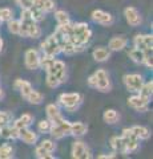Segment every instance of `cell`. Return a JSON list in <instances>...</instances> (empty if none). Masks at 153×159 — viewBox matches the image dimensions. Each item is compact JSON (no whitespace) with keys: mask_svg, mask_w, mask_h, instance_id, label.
I'll return each instance as SVG.
<instances>
[{"mask_svg":"<svg viewBox=\"0 0 153 159\" xmlns=\"http://www.w3.org/2000/svg\"><path fill=\"white\" fill-rule=\"evenodd\" d=\"M103 118H104V121L107 123H111V125H112V123H116L118 121L120 116H118V113L116 110H113V109H108V110H105Z\"/></svg>","mask_w":153,"mask_h":159,"instance_id":"31","label":"cell"},{"mask_svg":"<svg viewBox=\"0 0 153 159\" xmlns=\"http://www.w3.org/2000/svg\"><path fill=\"white\" fill-rule=\"evenodd\" d=\"M4 97V92H3V89H2V86H0V99H2Z\"/></svg>","mask_w":153,"mask_h":159,"instance_id":"47","label":"cell"},{"mask_svg":"<svg viewBox=\"0 0 153 159\" xmlns=\"http://www.w3.org/2000/svg\"><path fill=\"white\" fill-rule=\"evenodd\" d=\"M13 158V148L9 143H3L0 146V159H11Z\"/></svg>","mask_w":153,"mask_h":159,"instance_id":"30","label":"cell"},{"mask_svg":"<svg viewBox=\"0 0 153 159\" xmlns=\"http://www.w3.org/2000/svg\"><path fill=\"white\" fill-rule=\"evenodd\" d=\"M91 17L95 23L100 24V25H105V27L112 25L113 21H115L111 13H108L105 11H101V9H95V11L91 13Z\"/></svg>","mask_w":153,"mask_h":159,"instance_id":"12","label":"cell"},{"mask_svg":"<svg viewBox=\"0 0 153 159\" xmlns=\"http://www.w3.org/2000/svg\"><path fill=\"white\" fill-rule=\"evenodd\" d=\"M87 133V125L83 122H73L71 123V130H69V134L73 137H83L84 134Z\"/></svg>","mask_w":153,"mask_h":159,"instance_id":"23","label":"cell"},{"mask_svg":"<svg viewBox=\"0 0 153 159\" xmlns=\"http://www.w3.org/2000/svg\"><path fill=\"white\" fill-rule=\"evenodd\" d=\"M47 85H48V88L55 89V88H57L59 85H60V82H59V80L55 76H52V74L47 73Z\"/></svg>","mask_w":153,"mask_h":159,"instance_id":"42","label":"cell"},{"mask_svg":"<svg viewBox=\"0 0 153 159\" xmlns=\"http://www.w3.org/2000/svg\"><path fill=\"white\" fill-rule=\"evenodd\" d=\"M47 73L52 74V76H55V77L59 80V82L63 84L64 81H65V78H67V69H65V64H64L63 61H60V60H55L53 65L48 69Z\"/></svg>","mask_w":153,"mask_h":159,"instance_id":"10","label":"cell"},{"mask_svg":"<svg viewBox=\"0 0 153 159\" xmlns=\"http://www.w3.org/2000/svg\"><path fill=\"white\" fill-rule=\"evenodd\" d=\"M19 139H22L27 145H33V143H36V141H37V134L35 131L29 130L28 127H24V129L19 130Z\"/></svg>","mask_w":153,"mask_h":159,"instance_id":"15","label":"cell"},{"mask_svg":"<svg viewBox=\"0 0 153 159\" xmlns=\"http://www.w3.org/2000/svg\"><path fill=\"white\" fill-rule=\"evenodd\" d=\"M128 44V40L124 37V36H115L109 40V44H108V47H109V51H122Z\"/></svg>","mask_w":153,"mask_h":159,"instance_id":"17","label":"cell"},{"mask_svg":"<svg viewBox=\"0 0 153 159\" xmlns=\"http://www.w3.org/2000/svg\"><path fill=\"white\" fill-rule=\"evenodd\" d=\"M97 158L100 159H111V158H116V154L112 152V154H103V155H98Z\"/></svg>","mask_w":153,"mask_h":159,"instance_id":"45","label":"cell"},{"mask_svg":"<svg viewBox=\"0 0 153 159\" xmlns=\"http://www.w3.org/2000/svg\"><path fill=\"white\" fill-rule=\"evenodd\" d=\"M69 130H71V123L67 119H63L61 122L55 123V125L51 126L49 134L55 139H61L65 135H69Z\"/></svg>","mask_w":153,"mask_h":159,"instance_id":"7","label":"cell"},{"mask_svg":"<svg viewBox=\"0 0 153 159\" xmlns=\"http://www.w3.org/2000/svg\"><path fill=\"white\" fill-rule=\"evenodd\" d=\"M28 11H29V13H31L32 19L35 20L36 23H37V21H43L44 17H45V12L41 11L40 8H37L35 4H32V6L28 8Z\"/></svg>","mask_w":153,"mask_h":159,"instance_id":"29","label":"cell"},{"mask_svg":"<svg viewBox=\"0 0 153 159\" xmlns=\"http://www.w3.org/2000/svg\"><path fill=\"white\" fill-rule=\"evenodd\" d=\"M122 80H124L125 88H127L131 93H139V90H140L141 86H142V84H144L142 76H141V74H137V73L125 74Z\"/></svg>","mask_w":153,"mask_h":159,"instance_id":"4","label":"cell"},{"mask_svg":"<svg viewBox=\"0 0 153 159\" xmlns=\"http://www.w3.org/2000/svg\"><path fill=\"white\" fill-rule=\"evenodd\" d=\"M41 36V29L40 27L36 24V21H33L31 25L28 27V31H27V37H32V39H39Z\"/></svg>","mask_w":153,"mask_h":159,"instance_id":"32","label":"cell"},{"mask_svg":"<svg viewBox=\"0 0 153 159\" xmlns=\"http://www.w3.org/2000/svg\"><path fill=\"white\" fill-rule=\"evenodd\" d=\"M12 122V116L7 111H2L0 110V126H6L9 125Z\"/></svg>","mask_w":153,"mask_h":159,"instance_id":"41","label":"cell"},{"mask_svg":"<svg viewBox=\"0 0 153 159\" xmlns=\"http://www.w3.org/2000/svg\"><path fill=\"white\" fill-rule=\"evenodd\" d=\"M72 158L75 159H89L92 158L91 150L81 141H76L72 145Z\"/></svg>","mask_w":153,"mask_h":159,"instance_id":"9","label":"cell"},{"mask_svg":"<svg viewBox=\"0 0 153 159\" xmlns=\"http://www.w3.org/2000/svg\"><path fill=\"white\" fill-rule=\"evenodd\" d=\"M111 146H112L113 150H115V152H118V154H128L127 150H125L124 141H122L121 137H112V138H111Z\"/></svg>","mask_w":153,"mask_h":159,"instance_id":"24","label":"cell"},{"mask_svg":"<svg viewBox=\"0 0 153 159\" xmlns=\"http://www.w3.org/2000/svg\"><path fill=\"white\" fill-rule=\"evenodd\" d=\"M39 146H40L41 148H44L45 151H48V152H53L56 150V143L53 141H51V139H44V141H41V143Z\"/></svg>","mask_w":153,"mask_h":159,"instance_id":"38","label":"cell"},{"mask_svg":"<svg viewBox=\"0 0 153 159\" xmlns=\"http://www.w3.org/2000/svg\"><path fill=\"white\" fill-rule=\"evenodd\" d=\"M33 4H35L37 8H40L41 11H44L45 13L56 11V4H55L53 0H33Z\"/></svg>","mask_w":153,"mask_h":159,"instance_id":"19","label":"cell"},{"mask_svg":"<svg viewBox=\"0 0 153 159\" xmlns=\"http://www.w3.org/2000/svg\"><path fill=\"white\" fill-rule=\"evenodd\" d=\"M24 64L29 70H36L40 68V54L36 49H28L24 54Z\"/></svg>","mask_w":153,"mask_h":159,"instance_id":"8","label":"cell"},{"mask_svg":"<svg viewBox=\"0 0 153 159\" xmlns=\"http://www.w3.org/2000/svg\"><path fill=\"white\" fill-rule=\"evenodd\" d=\"M0 138H2V137H0Z\"/></svg>","mask_w":153,"mask_h":159,"instance_id":"48","label":"cell"},{"mask_svg":"<svg viewBox=\"0 0 153 159\" xmlns=\"http://www.w3.org/2000/svg\"><path fill=\"white\" fill-rule=\"evenodd\" d=\"M121 138L124 141V145H125V150L127 152H133L136 151L140 146V139L135 135V133L132 131V129H124L121 134Z\"/></svg>","mask_w":153,"mask_h":159,"instance_id":"3","label":"cell"},{"mask_svg":"<svg viewBox=\"0 0 153 159\" xmlns=\"http://www.w3.org/2000/svg\"><path fill=\"white\" fill-rule=\"evenodd\" d=\"M8 31L12 34H19V32H20V21L15 19L8 20Z\"/></svg>","mask_w":153,"mask_h":159,"instance_id":"37","label":"cell"},{"mask_svg":"<svg viewBox=\"0 0 153 159\" xmlns=\"http://www.w3.org/2000/svg\"><path fill=\"white\" fill-rule=\"evenodd\" d=\"M27 101L29 103H32V105H40V103L44 101V96L40 93V92H37L35 90V89H32L31 92H29V94L27 96Z\"/></svg>","mask_w":153,"mask_h":159,"instance_id":"27","label":"cell"},{"mask_svg":"<svg viewBox=\"0 0 153 159\" xmlns=\"http://www.w3.org/2000/svg\"><path fill=\"white\" fill-rule=\"evenodd\" d=\"M53 62H55V57H53V56H48V54H44L43 57H40V68L44 69L45 72L53 65Z\"/></svg>","mask_w":153,"mask_h":159,"instance_id":"33","label":"cell"},{"mask_svg":"<svg viewBox=\"0 0 153 159\" xmlns=\"http://www.w3.org/2000/svg\"><path fill=\"white\" fill-rule=\"evenodd\" d=\"M32 122H33V117L31 116V114L26 113V114H23L20 118H17L16 121L13 122V126L20 130V129H24V127H29L32 125Z\"/></svg>","mask_w":153,"mask_h":159,"instance_id":"22","label":"cell"},{"mask_svg":"<svg viewBox=\"0 0 153 159\" xmlns=\"http://www.w3.org/2000/svg\"><path fill=\"white\" fill-rule=\"evenodd\" d=\"M35 157L39 158V159H52V158H53L52 152L45 151V150H44V148H41L40 146L36 147V150H35Z\"/></svg>","mask_w":153,"mask_h":159,"instance_id":"40","label":"cell"},{"mask_svg":"<svg viewBox=\"0 0 153 159\" xmlns=\"http://www.w3.org/2000/svg\"><path fill=\"white\" fill-rule=\"evenodd\" d=\"M16 4L22 9H28L33 4V0H16Z\"/></svg>","mask_w":153,"mask_h":159,"instance_id":"43","label":"cell"},{"mask_svg":"<svg viewBox=\"0 0 153 159\" xmlns=\"http://www.w3.org/2000/svg\"><path fill=\"white\" fill-rule=\"evenodd\" d=\"M51 126H52V123H51V121H49L48 118L47 119H41V121L37 123V130H39V133L47 134V133H49V130H51Z\"/></svg>","mask_w":153,"mask_h":159,"instance_id":"36","label":"cell"},{"mask_svg":"<svg viewBox=\"0 0 153 159\" xmlns=\"http://www.w3.org/2000/svg\"><path fill=\"white\" fill-rule=\"evenodd\" d=\"M3 45H4V41H3V39L0 37V52L3 51Z\"/></svg>","mask_w":153,"mask_h":159,"instance_id":"46","label":"cell"},{"mask_svg":"<svg viewBox=\"0 0 153 159\" xmlns=\"http://www.w3.org/2000/svg\"><path fill=\"white\" fill-rule=\"evenodd\" d=\"M92 37V31L87 23H76L72 24V31L69 34V39L72 43H75L79 47H85V44L89 41Z\"/></svg>","mask_w":153,"mask_h":159,"instance_id":"1","label":"cell"},{"mask_svg":"<svg viewBox=\"0 0 153 159\" xmlns=\"http://www.w3.org/2000/svg\"><path fill=\"white\" fill-rule=\"evenodd\" d=\"M59 103L68 111H75L83 102V97L79 93H63L59 96Z\"/></svg>","mask_w":153,"mask_h":159,"instance_id":"2","label":"cell"},{"mask_svg":"<svg viewBox=\"0 0 153 159\" xmlns=\"http://www.w3.org/2000/svg\"><path fill=\"white\" fill-rule=\"evenodd\" d=\"M87 84H88V86H89V88H93V89L96 88V77H95V73H93L92 76L88 77Z\"/></svg>","mask_w":153,"mask_h":159,"instance_id":"44","label":"cell"},{"mask_svg":"<svg viewBox=\"0 0 153 159\" xmlns=\"http://www.w3.org/2000/svg\"><path fill=\"white\" fill-rule=\"evenodd\" d=\"M128 105H129L132 109H135L136 111L144 113L148 110V106H149V101L146 98L141 97L140 94H135L128 98Z\"/></svg>","mask_w":153,"mask_h":159,"instance_id":"11","label":"cell"},{"mask_svg":"<svg viewBox=\"0 0 153 159\" xmlns=\"http://www.w3.org/2000/svg\"><path fill=\"white\" fill-rule=\"evenodd\" d=\"M124 16H125V20L128 21V24L132 27H139L142 21L140 12L137 11L135 7H127L124 9Z\"/></svg>","mask_w":153,"mask_h":159,"instance_id":"13","label":"cell"},{"mask_svg":"<svg viewBox=\"0 0 153 159\" xmlns=\"http://www.w3.org/2000/svg\"><path fill=\"white\" fill-rule=\"evenodd\" d=\"M132 131L135 133V135L140 139V141H146L151 138V131L148 130L145 126H133L131 127Z\"/></svg>","mask_w":153,"mask_h":159,"instance_id":"25","label":"cell"},{"mask_svg":"<svg viewBox=\"0 0 153 159\" xmlns=\"http://www.w3.org/2000/svg\"><path fill=\"white\" fill-rule=\"evenodd\" d=\"M15 89H16V90H19L20 92V94H22V97L23 98H27V96L29 94V92L32 90V85L31 84H29L28 81H26V80H16V81H15Z\"/></svg>","mask_w":153,"mask_h":159,"instance_id":"18","label":"cell"},{"mask_svg":"<svg viewBox=\"0 0 153 159\" xmlns=\"http://www.w3.org/2000/svg\"><path fill=\"white\" fill-rule=\"evenodd\" d=\"M12 9L9 8H0V23H6L12 19Z\"/></svg>","mask_w":153,"mask_h":159,"instance_id":"39","label":"cell"},{"mask_svg":"<svg viewBox=\"0 0 153 159\" xmlns=\"http://www.w3.org/2000/svg\"><path fill=\"white\" fill-rule=\"evenodd\" d=\"M45 111H47V117H48L49 121H51L52 125L61 122L64 119V117L61 116V111L59 110V107L55 105V103H49V105H47Z\"/></svg>","mask_w":153,"mask_h":159,"instance_id":"14","label":"cell"},{"mask_svg":"<svg viewBox=\"0 0 153 159\" xmlns=\"http://www.w3.org/2000/svg\"><path fill=\"white\" fill-rule=\"evenodd\" d=\"M92 56H93V58H95V61L104 62L111 57V51L109 49H107V48H104V47H98L92 52Z\"/></svg>","mask_w":153,"mask_h":159,"instance_id":"21","label":"cell"},{"mask_svg":"<svg viewBox=\"0 0 153 159\" xmlns=\"http://www.w3.org/2000/svg\"><path fill=\"white\" fill-rule=\"evenodd\" d=\"M133 44H135V48H139L141 51H146V49H152V48H148L146 44H145V39H144V34H137V36L133 39Z\"/></svg>","mask_w":153,"mask_h":159,"instance_id":"35","label":"cell"},{"mask_svg":"<svg viewBox=\"0 0 153 159\" xmlns=\"http://www.w3.org/2000/svg\"><path fill=\"white\" fill-rule=\"evenodd\" d=\"M129 57L136 64H144L145 53H144V51H141V49H139V48H132L129 51Z\"/></svg>","mask_w":153,"mask_h":159,"instance_id":"28","label":"cell"},{"mask_svg":"<svg viewBox=\"0 0 153 159\" xmlns=\"http://www.w3.org/2000/svg\"><path fill=\"white\" fill-rule=\"evenodd\" d=\"M0 137L6 139H19V129H16L13 125L11 126V123L0 126Z\"/></svg>","mask_w":153,"mask_h":159,"instance_id":"16","label":"cell"},{"mask_svg":"<svg viewBox=\"0 0 153 159\" xmlns=\"http://www.w3.org/2000/svg\"><path fill=\"white\" fill-rule=\"evenodd\" d=\"M41 51L44 54H48V56H57L59 53H61V48L60 44L57 43V40L55 39L53 34H51L49 37H47L44 41L41 43Z\"/></svg>","mask_w":153,"mask_h":159,"instance_id":"5","label":"cell"},{"mask_svg":"<svg viewBox=\"0 0 153 159\" xmlns=\"http://www.w3.org/2000/svg\"><path fill=\"white\" fill-rule=\"evenodd\" d=\"M139 94L141 97L146 98L148 101H151V99H152V94H153V82H152V80H151V81H148V82L142 84L141 89L139 90Z\"/></svg>","mask_w":153,"mask_h":159,"instance_id":"26","label":"cell"},{"mask_svg":"<svg viewBox=\"0 0 153 159\" xmlns=\"http://www.w3.org/2000/svg\"><path fill=\"white\" fill-rule=\"evenodd\" d=\"M95 77H96V88L98 92H103V93H107L111 90V80L108 73L104 70V69H97L95 72Z\"/></svg>","mask_w":153,"mask_h":159,"instance_id":"6","label":"cell"},{"mask_svg":"<svg viewBox=\"0 0 153 159\" xmlns=\"http://www.w3.org/2000/svg\"><path fill=\"white\" fill-rule=\"evenodd\" d=\"M55 17H56L57 25H64V24L71 23L69 16H68V13L65 11H56L55 12Z\"/></svg>","mask_w":153,"mask_h":159,"instance_id":"34","label":"cell"},{"mask_svg":"<svg viewBox=\"0 0 153 159\" xmlns=\"http://www.w3.org/2000/svg\"><path fill=\"white\" fill-rule=\"evenodd\" d=\"M83 47H79L76 45L75 43H72L69 39L65 40L64 41V44L61 45V52L64 54H68V56H71V54H75V53H79V52H81L83 51Z\"/></svg>","mask_w":153,"mask_h":159,"instance_id":"20","label":"cell"}]
</instances>
